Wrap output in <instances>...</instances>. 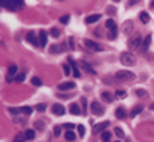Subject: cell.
Here are the masks:
<instances>
[{
    "instance_id": "4316f807",
    "label": "cell",
    "mask_w": 154,
    "mask_h": 142,
    "mask_svg": "<svg viewBox=\"0 0 154 142\" xmlns=\"http://www.w3.org/2000/svg\"><path fill=\"white\" fill-rule=\"evenodd\" d=\"M24 134H26V139H27V141H33V139H34V130H26Z\"/></svg>"
},
{
    "instance_id": "4dcf8cb0",
    "label": "cell",
    "mask_w": 154,
    "mask_h": 142,
    "mask_svg": "<svg viewBox=\"0 0 154 142\" xmlns=\"http://www.w3.org/2000/svg\"><path fill=\"white\" fill-rule=\"evenodd\" d=\"M64 72H65V75L72 74V69H70V65H69V63H65V65H64Z\"/></svg>"
},
{
    "instance_id": "7c38bea8",
    "label": "cell",
    "mask_w": 154,
    "mask_h": 142,
    "mask_svg": "<svg viewBox=\"0 0 154 142\" xmlns=\"http://www.w3.org/2000/svg\"><path fill=\"white\" fill-rule=\"evenodd\" d=\"M69 111H70L72 115H82V113H84V111L81 110V106H79V104H75V103L69 106Z\"/></svg>"
},
{
    "instance_id": "484cf974",
    "label": "cell",
    "mask_w": 154,
    "mask_h": 142,
    "mask_svg": "<svg viewBox=\"0 0 154 142\" xmlns=\"http://www.w3.org/2000/svg\"><path fill=\"white\" fill-rule=\"evenodd\" d=\"M116 98H118V99H123V98H127V91H122V89H118V91H116Z\"/></svg>"
},
{
    "instance_id": "44dd1931",
    "label": "cell",
    "mask_w": 154,
    "mask_h": 142,
    "mask_svg": "<svg viewBox=\"0 0 154 142\" xmlns=\"http://www.w3.org/2000/svg\"><path fill=\"white\" fill-rule=\"evenodd\" d=\"M65 139L69 142H74L75 141V134H74L72 130H67V132H65Z\"/></svg>"
},
{
    "instance_id": "7402d4cb",
    "label": "cell",
    "mask_w": 154,
    "mask_h": 142,
    "mask_svg": "<svg viewBox=\"0 0 154 142\" xmlns=\"http://www.w3.org/2000/svg\"><path fill=\"white\" fill-rule=\"evenodd\" d=\"M139 19H140L144 24H147L149 22V14H147V12H140V14H139Z\"/></svg>"
},
{
    "instance_id": "5bb4252c",
    "label": "cell",
    "mask_w": 154,
    "mask_h": 142,
    "mask_svg": "<svg viewBox=\"0 0 154 142\" xmlns=\"http://www.w3.org/2000/svg\"><path fill=\"white\" fill-rule=\"evenodd\" d=\"M115 115H116V118H118V120H122V118H125V117H127V111H125V108H123V106H120V108H116Z\"/></svg>"
},
{
    "instance_id": "b9f144b4",
    "label": "cell",
    "mask_w": 154,
    "mask_h": 142,
    "mask_svg": "<svg viewBox=\"0 0 154 142\" xmlns=\"http://www.w3.org/2000/svg\"><path fill=\"white\" fill-rule=\"evenodd\" d=\"M151 110H154V104H151Z\"/></svg>"
},
{
    "instance_id": "30bf717a",
    "label": "cell",
    "mask_w": 154,
    "mask_h": 142,
    "mask_svg": "<svg viewBox=\"0 0 154 142\" xmlns=\"http://www.w3.org/2000/svg\"><path fill=\"white\" fill-rule=\"evenodd\" d=\"M74 87H75V82H62V84H58V89L60 91H72Z\"/></svg>"
},
{
    "instance_id": "9a60e30c",
    "label": "cell",
    "mask_w": 154,
    "mask_h": 142,
    "mask_svg": "<svg viewBox=\"0 0 154 142\" xmlns=\"http://www.w3.org/2000/svg\"><path fill=\"white\" fill-rule=\"evenodd\" d=\"M38 38H40V46H46V40H48V34H46V31H41Z\"/></svg>"
},
{
    "instance_id": "9c48e42d",
    "label": "cell",
    "mask_w": 154,
    "mask_h": 142,
    "mask_svg": "<svg viewBox=\"0 0 154 142\" xmlns=\"http://www.w3.org/2000/svg\"><path fill=\"white\" fill-rule=\"evenodd\" d=\"M69 65H70V69H72V74H74V77H81V70H79V67H77V63L74 62L72 58H69Z\"/></svg>"
},
{
    "instance_id": "603a6c76",
    "label": "cell",
    "mask_w": 154,
    "mask_h": 142,
    "mask_svg": "<svg viewBox=\"0 0 154 142\" xmlns=\"http://www.w3.org/2000/svg\"><path fill=\"white\" fill-rule=\"evenodd\" d=\"M101 98H103L105 101H108V103L113 101V94H111V93H103V94H101Z\"/></svg>"
},
{
    "instance_id": "2e32d148",
    "label": "cell",
    "mask_w": 154,
    "mask_h": 142,
    "mask_svg": "<svg viewBox=\"0 0 154 142\" xmlns=\"http://www.w3.org/2000/svg\"><path fill=\"white\" fill-rule=\"evenodd\" d=\"M99 19H101V16H99V14H91V16H87L86 22H87V24H94V22H98Z\"/></svg>"
},
{
    "instance_id": "8992f818",
    "label": "cell",
    "mask_w": 154,
    "mask_h": 142,
    "mask_svg": "<svg viewBox=\"0 0 154 142\" xmlns=\"http://www.w3.org/2000/svg\"><path fill=\"white\" fill-rule=\"evenodd\" d=\"M91 113H93V115H103V113H105V108H103V104H99V103L98 101H94L93 103V104H91Z\"/></svg>"
},
{
    "instance_id": "4fadbf2b",
    "label": "cell",
    "mask_w": 154,
    "mask_h": 142,
    "mask_svg": "<svg viewBox=\"0 0 154 142\" xmlns=\"http://www.w3.org/2000/svg\"><path fill=\"white\" fill-rule=\"evenodd\" d=\"M151 36H146V38H144V41H142V46H140V50H142V51H147V50H149V46H151Z\"/></svg>"
},
{
    "instance_id": "e575fe53",
    "label": "cell",
    "mask_w": 154,
    "mask_h": 142,
    "mask_svg": "<svg viewBox=\"0 0 154 142\" xmlns=\"http://www.w3.org/2000/svg\"><path fill=\"white\" fill-rule=\"evenodd\" d=\"M69 21H70V16H62V17H60V22H62V24H67Z\"/></svg>"
},
{
    "instance_id": "836d02e7",
    "label": "cell",
    "mask_w": 154,
    "mask_h": 142,
    "mask_svg": "<svg viewBox=\"0 0 154 142\" xmlns=\"http://www.w3.org/2000/svg\"><path fill=\"white\" fill-rule=\"evenodd\" d=\"M50 34H51V36H53V38H58V36H60V31H58V29H55V28H53V29H51V31H50Z\"/></svg>"
},
{
    "instance_id": "d6986e66",
    "label": "cell",
    "mask_w": 154,
    "mask_h": 142,
    "mask_svg": "<svg viewBox=\"0 0 154 142\" xmlns=\"http://www.w3.org/2000/svg\"><path fill=\"white\" fill-rule=\"evenodd\" d=\"M14 74H17V65H10L9 67V80H12V77H14Z\"/></svg>"
},
{
    "instance_id": "277c9868",
    "label": "cell",
    "mask_w": 154,
    "mask_h": 142,
    "mask_svg": "<svg viewBox=\"0 0 154 142\" xmlns=\"http://www.w3.org/2000/svg\"><path fill=\"white\" fill-rule=\"evenodd\" d=\"M116 79H120V80H134V74L129 70H120V72H116V75H115Z\"/></svg>"
},
{
    "instance_id": "e0dca14e",
    "label": "cell",
    "mask_w": 154,
    "mask_h": 142,
    "mask_svg": "<svg viewBox=\"0 0 154 142\" xmlns=\"http://www.w3.org/2000/svg\"><path fill=\"white\" fill-rule=\"evenodd\" d=\"M106 28H108L110 33H116V24H115L113 19H108V21H106Z\"/></svg>"
},
{
    "instance_id": "d4e9b609",
    "label": "cell",
    "mask_w": 154,
    "mask_h": 142,
    "mask_svg": "<svg viewBox=\"0 0 154 142\" xmlns=\"http://www.w3.org/2000/svg\"><path fill=\"white\" fill-rule=\"evenodd\" d=\"M81 65H82V69H84V70H87V72H89V74H94V69H93L91 65H87V63H86V62H82Z\"/></svg>"
},
{
    "instance_id": "f546056e",
    "label": "cell",
    "mask_w": 154,
    "mask_h": 142,
    "mask_svg": "<svg viewBox=\"0 0 154 142\" xmlns=\"http://www.w3.org/2000/svg\"><path fill=\"white\" fill-rule=\"evenodd\" d=\"M140 111H142V106H135V108L132 110V117H137Z\"/></svg>"
},
{
    "instance_id": "f35d334b",
    "label": "cell",
    "mask_w": 154,
    "mask_h": 142,
    "mask_svg": "<svg viewBox=\"0 0 154 142\" xmlns=\"http://www.w3.org/2000/svg\"><path fill=\"white\" fill-rule=\"evenodd\" d=\"M135 94H137V96H147V93H146V91H140V89H139V91H135Z\"/></svg>"
},
{
    "instance_id": "d590c367",
    "label": "cell",
    "mask_w": 154,
    "mask_h": 142,
    "mask_svg": "<svg viewBox=\"0 0 154 142\" xmlns=\"http://www.w3.org/2000/svg\"><path fill=\"white\" fill-rule=\"evenodd\" d=\"M64 128L65 130H72V128H75V125H74V123H65Z\"/></svg>"
},
{
    "instance_id": "6da1fadb",
    "label": "cell",
    "mask_w": 154,
    "mask_h": 142,
    "mask_svg": "<svg viewBox=\"0 0 154 142\" xmlns=\"http://www.w3.org/2000/svg\"><path fill=\"white\" fill-rule=\"evenodd\" d=\"M4 7H7L9 10H21L22 5H24V0H0Z\"/></svg>"
},
{
    "instance_id": "60d3db41",
    "label": "cell",
    "mask_w": 154,
    "mask_h": 142,
    "mask_svg": "<svg viewBox=\"0 0 154 142\" xmlns=\"http://www.w3.org/2000/svg\"><path fill=\"white\" fill-rule=\"evenodd\" d=\"M137 2H140V0H129V5H135Z\"/></svg>"
},
{
    "instance_id": "74e56055",
    "label": "cell",
    "mask_w": 154,
    "mask_h": 142,
    "mask_svg": "<svg viewBox=\"0 0 154 142\" xmlns=\"http://www.w3.org/2000/svg\"><path fill=\"white\" fill-rule=\"evenodd\" d=\"M62 128H64V127H55V130H53V132H55V135H60V134H62Z\"/></svg>"
},
{
    "instance_id": "5b68a950",
    "label": "cell",
    "mask_w": 154,
    "mask_h": 142,
    "mask_svg": "<svg viewBox=\"0 0 154 142\" xmlns=\"http://www.w3.org/2000/svg\"><path fill=\"white\" fill-rule=\"evenodd\" d=\"M84 45L87 46V50H91V51H101L103 50V46L99 45V43H96V41H91V40H86L84 41Z\"/></svg>"
},
{
    "instance_id": "7a4b0ae2",
    "label": "cell",
    "mask_w": 154,
    "mask_h": 142,
    "mask_svg": "<svg viewBox=\"0 0 154 142\" xmlns=\"http://www.w3.org/2000/svg\"><path fill=\"white\" fill-rule=\"evenodd\" d=\"M120 62H122L123 65H127V67H132V65L135 63V60H134V55H132V53L123 51L122 55H120Z\"/></svg>"
},
{
    "instance_id": "ac0fdd59",
    "label": "cell",
    "mask_w": 154,
    "mask_h": 142,
    "mask_svg": "<svg viewBox=\"0 0 154 142\" xmlns=\"http://www.w3.org/2000/svg\"><path fill=\"white\" fill-rule=\"evenodd\" d=\"M129 45H130V46H132V48L142 46V40H140V38H139V36H137V38H132V40L129 41Z\"/></svg>"
},
{
    "instance_id": "f6af8a7d",
    "label": "cell",
    "mask_w": 154,
    "mask_h": 142,
    "mask_svg": "<svg viewBox=\"0 0 154 142\" xmlns=\"http://www.w3.org/2000/svg\"><path fill=\"white\" fill-rule=\"evenodd\" d=\"M116 142H120V141H116Z\"/></svg>"
},
{
    "instance_id": "1f68e13d",
    "label": "cell",
    "mask_w": 154,
    "mask_h": 142,
    "mask_svg": "<svg viewBox=\"0 0 154 142\" xmlns=\"http://www.w3.org/2000/svg\"><path fill=\"white\" fill-rule=\"evenodd\" d=\"M77 132H79V135H81V137H84V135H86V128H84L82 125H79V127H77Z\"/></svg>"
},
{
    "instance_id": "8fae6325",
    "label": "cell",
    "mask_w": 154,
    "mask_h": 142,
    "mask_svg": "<svg viewBox=\"0 0 154 142\" xmlns=\"http://www.w3.org/2000/svg\"><path fill=\"white\" fill-rule=\"evenodd\" d=\"M106 127H110V122H103V123H98V125L94 127V134H103Z\"/></svg>"
},
{
    "instance_id": "cb8c5ba5",
    "label": "cell",
    "mask_w": 154,
    "mask_h": 142,
    "mask_svg": "<svg viewBox=\"0 0 154 142\" xmlns=\"http://www.w3.org/2000/svg\"><path fill=\"white\" fill-rule=\"evenodd\" d=\"M24 141H27V139H26V134H17L16 137H14V142H24Z\"/></svg>"
},
{
    "instance_id": "d6a6232c",
    "label": "cell",
    "mask_w": 154,
    "mask_h": 142,
    "mask_svg": "<svg viewBox=\"0 0 154 142\" xmlns=\"http://www.w3.org/2000/svg\"><path fill=\"white\" fill-rule=\"evenodd\" d=\"M115 134H116V137H120V139H122V137H123V130L120 128V127H116V128H115Z\"/></svg>"
},
{
    "instance_id": "ab89813d",
    "label": "cell",
    "mask_w": 154,
    "mask_h": 142,
    "mask_svg": "<svg viewBox=\"0 0 154 142\" xmlns=\"http://www.w3.org/2000/svg\"><path fill=\"white\" fill-rule=\"evenodd\" d=\"M86 108H87V103H86V99H82V111H86Z\"/></svg>"
},
{
    "instance_id": "52a82bcc",
    "label": "cell",
    "mask_w": 154,
    "mask_h": 142,
    "mask_svg": "<svg viewBox=\"0 0 154 142\" xmlns=\"http://www.w3.org/2000/svg\"><path fill=\"white\" fill-rule=\"evenodd\" d=\"M51 113H53V115H57V117H62V115L65 113V108L60 104V103H55V104L51 106Z\"/></svg>"
},
{
    "instance_id": "7bdbcfd3",
    "label": "cell",
    "mask_w": 154,
    "mask_h": 142,
    "mask_svg": "<svg viewBox=\"0 0 154 142\" xmlns=\"http://www.w3.org/2000/svg\"><path fill=\"white\" fill-rule=\"evenodd\" d=\"M113 2H120V0H113Z\"/></svg>"
},
{
    "instance_id": "ee69618b",
    "label": "cell",
    "mask_w": 154,
    "mask_h": 142,
    "mask_svg": "<svg viewBox=\"0 0 154 142\" xmlns=\"http://www.w3.org/2000/svg\"><path fill=\"white\" fill-rule=\"evenodd\" d=\"M153 7H154V0H153Z\"/></svg>"
},
{
    "instance_id": "8d00e7d4",
    "label": "cell",
    "mask_w": 154,
    "mask_h": 142,
    "mask_svg": "<svg viewBox=\"0 0 154 142\" xmlns=\"http://www.w3.org/2000/svg\"><path fill=\"white\" fill-rule=\"evenodd\" d=\"M36 110H38V111H45V110H46V104H38Z\"/></svg>"
},
{
    "instance_id": "83f0119b",
    "label": "cell",
    "mask_w": 154,
    "mask_h": 142,
    "mask_svg": "<svg viewBox=\"0 0 154 142\" xmlns=\"http://www.w3.org/2000/svg\"><path fill=\"white\" fill-rule=\"evenodd\" d=\"M31 84H33V86H41V84H43V80H41L40 77H33Z\"/></svg>"
},
{
    "instance_id": "f1b7e54d",
    "label": "cell",
    "mask_w": 154,
    "mask_h": 142,
    "mask_svg": "<svg viewBox=\"0 0 154 142\" xmlns=\"http://www.w3.org/2000/svg\"><path fill=\"white\" fill-rule=\"evenodd\" d=\"M24 79H26V74H24V72H21V74H17V75H16V82H22Z\"/></svg>"
},
{
    "instance_id": "ffe728a7",
    "label": "cell",
    "mask_w": 154,
    "mask_h": 142,
    "mask_svg": "<svg viewBox=\"0 0 154 142\" xmlns=\"http://www.w3.org/2000/svg\"><path fill=\"white\" fill-rule=\"evenodd\" d=\"M101 141H103V142H110V141H111V132L105 130V132L101 134Z\"/></svg>"
},
{
    "instance_id": "3957f363",
    "label": "cell",
    "mask_w": 154,
    "mask_h": 142,
    "mask_svg": "<svg viewBox=\"0 0 154 142\" xmlns=\"http://www.w3.org/2000/svg\"><path fill=\"white\" fill-rule=\"evenodd\" d=\"M9 111H10L12 115H19V113H22V115H31L33 108H31V106H22V108H9Z\"/></svg>"
},
{
    "instance_id": "ba28073f",
    "label": "cell",
    "mask_w": 154,
    "mask_h": 142,
    "mask_svg": "<svg viewBox=\"0 0 154 142\" xmlns=\"http://www.w3.org/2000/svg\"><path fill=\"white\" fill-rule=\"evenodd\" d=\"M26 40L29 41L33 46H40V38H36V34H34V33H27Z\"/></svg>"
}]
</instances>
